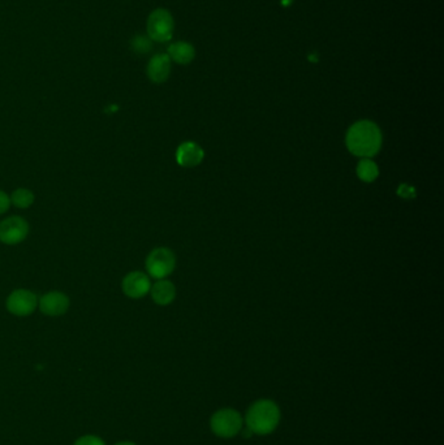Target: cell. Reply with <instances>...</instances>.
I'll list each match as a JSON object with an SVG mask.
<instances>
[{"mask_svg":"<svg viewBox=\"0 0 444 445\" xmlns=\"http://www.w3.org/2000/svg\"><path fill=\"white\" fill-rule=\"evenodd\" d=\"M150 277L141 271L129 272L121 283L123 293L132 300H140L150 292Z\"/></svg>","mask_w":444,"mask_h":445,"instance_id":"obj_8","label":"cell"},{"mask_svg":"<svg viewBox=\"0 0 444 445\" xmlns=\"http://www.w3.org/2000/svg\"><path fill=\"white\" fill-rule=\"evenodd\" d=\"M205 158V152L198 143L188 141L183 142L176 150V161L179 166L184 169H193L201 164Z\"/></svg>","mask_w":444,"mask_h":445,"instance_id":"obj_10","label":"cell"},{"mask_svg":"<svg viewBox=\"0 0 444 445\" xmlns=\"http://www.w3.org/2000/svg\"><path fill=\"white\" fill-rule=\"evenodd\" d=\"M167 55L171 61L180 66H188L196 58V47L192 43L177 41L168 46Z\"/></svg>","mask_w":444,"mask_h":445,"instance_id":"obj_12","label":"cell"},{"mask_svg":"<svg viewBox=\"0 0 444 445\" xmlns=\"http://www.w3.org/2000/svg\"><path fill=\"white\" fill-rule=\"evenodd\" d=\"M243 429V418L234 409H222L211 418V429L219 437H234Z\"/></svg>","mask_w":444,"mask_h":445,"instance_id":"obj_5","label":"cell"},{"mask_svg":"<svg viewBox=\"0 0 444 445\" xmlns=\"http://www.w3.org/2000/svg\"><path fill=\"white\" fill-rule=\"evenodd\" d=\"M115 445H136L133 443H131V441H121V443H118V444Z\"/></svg>","mask_w":444,"mask_h":445,"instance_id":"obj_20","label":"cell"},{"mask_svg":"<svg viewBox=\"0 0 444 445\" xmlns=\"http://www.w3.org/2000/svg\"><path fill=\"white\" fill-rule=\"evenodd\" d=\"M151 47H152V41L149 37H145V35H137L132 41V49L137 54H146L151 50Z\"/></svg>","mask_w":444,"mask_h":445,"instance_id":"obj_16","label":"cell"},{"mask_svg":"<svg viewBox=\"0 0 444 445\" xmlns=\"http://www.w3.org/2000/svg\"><path fill=\"white\" fill-rule=\"evenodd\" d=\"M397 195L404 200H413L416 198V189L411 185L402 184L397 189Z\"/></svg>","mask_w":444,"mask_h":445,"instance_id":"obj_17","label":"cell"},{"mask_svg":"<svg viewBox=\"0 0 444 445\" xmlns=\"http://www.w3.org/2000/svg\"><path fill=\"white\" fill-rule=\"evenodd\" d=\"M148 37L154 42H169L174 37L175 21L169 11L164 8L154 9L148 18Z\"/></svg>","mask_w":444,"mask_h":445,"instance_id":"obj_3","label":"cell"},{"mask_svg":"<svg viewBox=\"0 0 444 445\" xmlns=\"http://www.w3.org/2000/svg\"><path fill=\"white\" fill-rule=\"evenodd\" d=\"M345 145L354 157L373 158L382 147V132L376 123L360 120L348 129Z\"/></svg>","mask_w":444,"mask_h":445,"instance_id":"obj_1","label":"cell"},{"mask_svg":"<svg viewBox=\"0 0 444 445\" xmlns=\"http://www.w3.org/2000/svg\"><path fill=\"white\" fill-rule=\"evenodd\" d=\"M69 298L67 294L58 291H52L42 295V298L38 301V307L44 315L49 317H60L67 312L69 309Z\"/></svg>","mask_w":444,"mask_h":445,"instance_id":"obj_9","label":"cell"},{"mask_svg":"<svg viewBox=\"0 0 444 445\" xmlns=\"http://www.w3.org/2000/svg\"><path fill=\"white\" fill-rule=\"evenodd\" d=\"M29 233V224L21 217H9L0 223V243L6 245L21 244Z\"/></svg>","mask_w":444,"mask_h":445,"instance_id":"obj_6","label":"cell"},{"mask_svg":"<svg viewBox=\"0 0 444 445\" xmlns=\"http://www.w3.org/2000/svg\"><path fill=\"white\" fill-rule=\"evenodd\" d=\"M176 267V257L168 248H157L146 258V271L152 279L169 276Z\"/></svg>","mask_w":444,"mask_h":445,"instance_id":"obj_4","label":"cell"},{"mask_svg":"<svg viewBox=\"0 0 444 445\" xmlns=\"http://www.w3.org/2000/svg\"><path fill=\"white\" fill-rule=\"evenodd\" d=\"M7 310L16 317H28L38 307L37 295L28 289H16L6 301Z\"/></svg>","mask_w":444,"mask_h":445,"instance_id":"obj_7","label":"cell"},{"mask_svg":"<svg viewBox=\"0 0 444 445\" xmlns=\"http://www.w3.org/2000/svg\"><path fill=\"white\" fill-rule=\"evenodd\" d=\"M171 59L167 54H157L151 58L148 64V77L154 84H163L171 75Z\"/></svg>","mask_w":444,"mask_h":445,"instance_id":"obj_11","label":"cell"},{"mask_svg":"<svg viewBox=\"0 0 444 445\" xmlns=\"http://www.w3.org/2000/svg\"><path fill=\"white\" fill-rule=\"evenodd\" d=\"M357 177L364 183H374L379 176V169H378L377 163L371 158H361L357 169H356Z\"/></svg>","mask_w":444,"mask_h":445,"instance_id":"obj_14","label":"cell"},{"mask_svg":"<svg viewBox=\"0 0 444 445\" xmlns=\"http://www.w3.org/2000/svg\"><path fill=\"white\" fill-rule=\"evenodd\" d=\"M9 207H11V198H9L8 194L0 190V215L7 212Z\"/></svg>","mask_w":444,"mask_h":445,"instance_id":"obj_19","label":"cell"},{"mask_svg":"<svg viewBox=\"0 0 444 445\" xmlns=\"http://www.w3.org/2000/svg\"><path fill=\"white\" fill-rule=\"evenodd\" d=\"M246 427L253 434L268 435L277 429L280 420L277 405L270 400H260L253 403L246 414Z\"/></svg>","mask_w":444,"mask_h":445,"instance_id":"obj_2","label":"cell"},{"mask_svg":"<svg viewBox=\"0 0 444 445\" xmlns=\"http://www.w3.org/2000/svg\"><path fill=\"white\" fill-rule=\"evenodd\" d=\"M9 198L11 205H13L17 209H28L34 203L33 192L26 188H18Z\"/></svg>","mask_w":444,"mask_h":445,"instance_id":"obj_15","label":"cell"},{"mask_svg":"<svg viewBox=\"0 0 444 445\" xmlns=\"http://www.w3.org/2000/svg\"><path fill=\"white\" fill-rule=\"evenodd\" d=\"M150 294L152 301L157 305L167 306L169 303H174L176 297V288L169 280L162 279V280H158L154 286H151Z\"/></svg>","mask_w":444,"mask_h":445,"instance_id":"obj_13","label":"cell"},{"mask_svg":"<svg viewBox=\"0 0 444 445\" xmlns=\"http://www.w3.org/2000/svg\"><path fill=\"white\" fill-rule=\"evenodd\" d=\"M75 445H106V443L102 440L101 437L86 435V437H80Z\"/></svg>","mask_w":444,"mask_h":445,"instance_id":"obj_18","label":"cell"}]
</instances>
